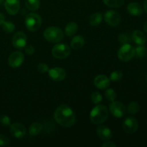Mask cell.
Returning a JSON list of instances; mask_svg holds the SVG:
<instances>
[{"instance_id":"6da1fadb","label":"cell","mask_w":147,"mask_h":147,"mask_svg":"<svg viewBox=\"0 0 147 147\" xmlns=\"http://www.w3.org/2000/svg\"><path fill=\"white\" fill-rule=\"evenodd\" d=\"M54 119L58 124L63 127H71L76 122L74 111L67 105H60L54 113Z\"/></svg>"},{"instance_id":"7a4b0ae2","label":"cell","mask_w":147,"mask_h":147,"mask_svg":"<svg viewBox=\"0 0 147 147\" xmlns=\"http://www.w3.org/2000/svg\"><path fill=\"white\" fill-rule=\"evenodd\" d=\"M109 118V111L103 105H98L92 109L90 113V119L94 124H100Z\"/></svg>"},{"instance_id":"3957f363","label":"cell","mask_w":147,"mask_h":147,"mask_svg":"<svg viewBox=\"0 0 147 147\" xmlns=\"http://www.w3.org/2000/svg\"><path fill=\"white\" fill-rule=\"evenodd\" d=\"M44 37L48 42L58 43L64 38V34L60 28L57 27H47L44 32Z\"/></svg>"},{"instance_id":"277c9868","label":"cell","mask_w":147,"mask_h":147,"mask_svg":"<svg viewBox=\"0 0 147 147\" xmlns=\"http://www.w3.org/2000/svg\"><path fill=\"white\" fill-rule=\"evenodd\" d=\"M42 24V18L37 13H30L25 17V26L28 30L36 32Z\"/></svg>"},{"instance_id":"5b68a950","label":"cell","mask_w":147,"mask_h":147,"mask_svg":"<svg viewBox=\"0 0 147 147\" xmlns=\"http://www.w3.org/2000/svg\"><path fill=\"white\" fill-rule=\"evenodd\" d=\"M135 56V48L129 43L123 44L118 51V57L123 62H129Z\"/></svg>"},{"instance_id":"8992f818","label":"cell","mask_w":147,"mask_h":147,"mask_svg":"<svg viewBox=\"0 0 147 147\" xmlns=\"http://www.w3.org/2000/svg\"><path fill=\"white\" fill-rule=\"evenodd\" d=\"M71 53L70 47L65 43H58L52 49V54L57 59H65L68 57Z\"/></svg>"},{"instance_id":"52a82bcc","label":"cell","mask_w":147,"mask_h":147,"mask_svg":"<svg viewBox=\"0 0 147 147\" xmlns=\"http://www.w3.org/2000/svg\"><path fill=\"white\" fill-rule=\"evenodd\" d=\"M24 60V54L20 51H15L11 53L9 57L8 64L12 68H17L22 65Z\"/></svg>"},{"instance_id":"ba28073f","label":"cell","mask_w":147,"mask_h":147,"mask_svg":"<svg viewBox=\"0 0 147 147\" xmlns=\"http://www.w3.org/2000/svg\"><path fill=\"white\" fill-rule=\"evenodd\" d=\"M109 110L111 114L116 118H121L126 113V107L119 101H113L109 106Z\"/></svg>"},{"instance_id":"9c48e42d","label":"cell","mask_w":147,"mask_h":147,"mask_svg":"<svg viewBox=\"0 0 147 147\" xmlns=\"http://www.w3.org/2000/svg\"><path fill=\"white\" fill-rule=\"evenodd\" d=\"M104 20L109 25L116 27L121 23V16L117 11L110 10L105 13Z\"/></svg>"},{"instance_id":"30bf717a","label":"cell","mask_w":147,"mask_h":147,"mask_svg":"<svg viewBox=\"0 0 147 147\" xmlns=\"http://www.w3.org/2000/svg\"><path fill=\"white\" fill-rule=\"evenodd\" d=\"M27 37L23 32H17L12 37V45L17 49H22L26 46Z\"/></svg>"},{"instance_id":"8fae6325","label":"cell","mask_w":147,"mask_h":147,"mask_svg":"<svg viewBox=\"0 0 147 147\" xmlns=\"http://www.w3.org/2000/svg\"><path fill=\"white\" fill-rule=\"evenodd\" d=\"M123 130L128 134H134L138 130L139 123L138 121L134 117H128L123 121Z\"/></svg>"},{"instance_id":"7c38bea8","label":"cell","mask_w":147,"mask_h":147,"mask_svg":"<svg viewBox=\"0 0 147 147\" xmlns=\"http://www.w3.org/2000/svg\"><path fill=\"white\" fill-rule=\"evenodd\" d=\"M9 132L14 137L17 139H21L23 138L26 135L27 133V129L25 126L20 123H14L11 124L10 126Z\"/></svg>"},{"instance_id":"4fadbf2b","label":"cell","mask_w":147,"mask_h":147,"mask_svg":"<svg viewBox=\"0 0 147 147\" xmlns=\"http://www.w3.org/2000/svg\"><path fill=\"white\" fill-rule=\"evenodd\" d=\"M48 76L54 81H62L64 80L66 77V72L64 69L61 67H55L51 69H49Z\"/></svg>"},{"instance_id":"5bb4252c","label":"cell","mask_w":147,"mask_h":147,"mask_svg":"<svg viewBox=\"0 0 147 147\" xmlns=\"http://www.w3.org/2000/svg\"><path fill=\"white\" fill-rule=\"evenodd\" d=\"M4 7L8 14L15 15L20 9V0H5Z\"/></svg>"},{"instance_id":"9a60e30c","label":"cell","mask_w":147,"mask_h":147,"mask_svg":"<svg viewBox=\"0 0 147 147\" xmlns=\"http://www.w3.org/2000/svg\"><path fill=\"white\" fill-rule=\"evenodd\" d=\"M110 79L104 75H98L94 79V86L99 89H106L110 85Z\"/></svg>"},{"instance_id":"2e32d148","label":"cell","mask_w":147,"mask_h":147,"mask_svg":"<svg viewBox=\"0 0 147 147\" xmlns=\"http://www.w3.org/2000/svg\"><path fill=\"white\" fill-rule=\"evenodd\" d=\"M96 132H97L98 137L103 141L110 140L113 136V133H112L111 130L109 127L103 126V125L99 126L96 130Z\"/></svg>"},{"instance_id":"e0dca14e","label":"cell","mask_w":147,"mask_h":147,"mask_svg":"<svg viewBox=\"0 0 147 147\" xmlns=\"http://www.w3.org/2000/svg\"><path fill=\"white\" fill-rule=\"evenodd\" d=\"M128 12L132 16L138 17L143 14V8L140 4L136 2H131L127 6Z\"/></svg>"},{"instance_id":"ac0fdd59","label":"cell","mask_w":147,"mask_h":147,"mask_svg":"<svg viewBox=\"0 0 147 147\" xmlns=\"http://www.w3.org/2000/svg\"><path fill=\"white\" fill-rule=\"evenodd\" d=\"M131 38L138 45H144L146 42V37L144 33L141 30H135L132 33Z\"/></svg>"},{"instance_id":"d6986e66","label":"cell","mask_w":147,"mask_h":147,"mask_svg":"<svg viewBox=\"0 0 147 147\" xmlns=\"http://www.w3.org/2000/svg\"><path fill=\"white\" fill-rule=\"evenodd\" d=\"M85 45V40L83 37L80 35L76 36L72 39L70 42V46L73 50H80Z\"/></svg>"},{"instance_id":"ffe728a7","label":"cell","mask_w":147,"mask_h":147,"mask_svg":"<svg viewBox=\"0 0 147 147\" xmlns=\"http://www.w3.org/2000/svg\"><path fill=\"white\" fill-rule=\"evenodd\" d=\"M78 26L74 22H71L68 23L67 25L65 26V32L66 35L71 37L73 36L76 32H78Z\"/></svg>"},{"instance_id":"44dd1931","label":"cell","mask_w":147,"mask_h":147,"mask_svg":"<svg viewBox=\"0 0 147 147\" xmlns=\"http://www.w3.org/2000/svg\"><path fill=\"white\" fill-rule=\"evenodd\" d=\"M103 20V16L100 12H96L90 16L89 19V23L93 27H96L101 23Z\"/></svg>"},{"instance_id":"7402d4cb","label":"cell","mask_w":147,"mask_h":147,"mask_svg":"<svg viewBox=\"0 0 147 147\" xmlns=\"http://www.w3.org/2000/svg\"><path fill=\"white\" fill-rule=\"evenodd\" d=\"M25 6L30 11H37L40 7V0H25Z\"/></svg>"},{"instance_id":"603a6c76","label":"cell","mask_w":147,"mask_h":147,"mask_svg":"<svg viewBox=\"0 0 147 147\" xmlns=\"http://www.w3.org/2000/svg\"><path fill=\"white\" fill-rule=\"evenodd\" d=\"M42 130V126L38 122L33 123L29 129V134L31 136H37Z\"/></svg>"},{"instance_id":"cb8c5ba5","label":"cell","mask_w":147,"mask_h":147,"mask_svg":"<svg viewBox=\"0 0 147 147\" xmlns=\"http://www.w3.org/2000/svg\"><path fill=\"white\" fill-rule=\"evenodd\" d=\"M106 6L113 8H119L124 4L125 0H103Z\"/></svg>"},{"instance_id":"d4e9b609","label":"cell","mask_w":147,"mask_h":147,"mask_svg":"<svg viewBox=\"0 0 147 147\" xmlns=\"http://www.w3.org/2000/svg\"><path fill=\"white\" fill-rule=\"evenodd\" d=\"M1 25H2V28L4 31L7 33L13 32L14 29H15V26H14V23L9 21H4Z\"/></svg>"},{"instance_id":"484cf974","label":"cell","mask_w":147,"mask_h":147,"mask_svg":"<svg viewBox=\"0 0 147 147\" xmlns=\"http://www.w3.org/2000/svg\"><path fill=\"white\" fill-rule=\"evenodd\" d=\"M128 112H129L130 114H136V113L139 112V106L136 102H131L129 104L127 108Z\"/></svg>"},{"instance_id":"4316f807","label":"cell","mask_w":147,"mask_h":147,"mask_svg":"<svg viewBox=\"0 0 147 147\" xmlns=\"http://www.w3.org/2000/svg\"><path fill=\"white\" fill-rule=\"evenodd\" d=\"M105 96H106V98L108 100L111 102H113L116 100V93L115 92V90L112 88L107 89L105 92Z\"/></svg>"},{"instance_id":"83f0119b","label":"cell","mask_w":147,"mask_h":147,"mask_svg":"<svg viewBox=\"0 0 147 147\" xmlns=\"http://www.w3.org/2000/svg\"><path fill=\"white\" fill-rule=\"evenodd\" d=\"M146 53V47L144 45H139L136 49H135V55L138 58H142L145 56Z\"/></svg>"},{"instance_id":"f1b7e54d","label":"cell","mask_w":147,"mask_h":147,"mask_svg":"<svg viewBox=\"0 0 147 147\" xmlns=\"http://www.w3.org/2000/svg\"><path fill=\"white\" fill-rule=\"evenodd\" d=\"M122 77H123V73L121 70H115L111 73L109 79L111 81H118V80H120Z\"/></svg>"},{"instance_id":"f546056e","label":"cell","mask_w":147,"mask_h":147,"mask_svg":"<svg viewBox=\"0 0 147 147\" xmlns=\"http://www.w3.org/2000/svg\"><path fill=\"white\" fill-rule=\"evenodd\" d=\"M102 96L98 92H93L91 95V100L94 104H99L102 101Z\"/></svg>"},{"instance_id":"4dcf8cb0","label":"cell","mask_w":147,"mask_h":147,"mask_svg":"<svg viewBox=\"0 0 147 147\" xmlns=\"http://www.w3.org/2000/svg\"><path fill=\"white\" fill-rule=\"evenodd\" d=\"M119 40L122 44H126L129 43L131 40V37L127 33H121L119 36Z\"/></svg>"},{"instance_id":"1f68e13d","label":"cell","mask_w":147,"mask_h":147,"mask_svg":"<svg viewBox=\"0 0 147 147\" xmlns=\"http://www.w3.org/2000/svg\"><path fill=\"white\" fill-rule=\"evenodd\" d=\"M10 140L5 135L0 134V146H6L9 145Z\"/></svg>"},{"instance_id":"d6a6232c","label":"cell","mask_w":147,"mask_h":147,"mask_svg":"<svg viewBox=\"0 0 147 147\" xmlns=\"http://www.w3.org/2000/svg\"><path fill=\"white\" fill-rule=\"evenodd\" d=\"M0 123L3 125V126H10L11 124V120H10L9 117L6 115H3L0 117Z\"/></svg>"},{"instance_id":"836d02e7","label":"cell","mask_w":147,"mask_h":147,"mask_svg":"<svg viewBox=\"0 0 147 147\" xmlns=\"http://www.w3.org/2000/svg\"><path fill=\"white\" fill-rule=\"evenodd\" d=\"M37 70H39L40 73H46L48 72L49 67L47 66V65L45 64V63H40V64L37 65Z\"/></svg>"},{"instance_id":"e575fe53","label":"cell","mask_w":147,"mask_h":147,"mask_svg":"<svg viewBox=\"0 0 147 147\" xmlns=\"http://www.w3.org/2000/svg\"><path fill=\"white\" fill-rule=\"evenodd\" d=\"M24 51L27 54L32 55L34 53V47L32 45H27L24 47Z\"/></svg>"},{"instance_id":"d590c367","label":"cell","mask_w":147,"mask_h":147,"mask_svg":"<svg viewBox=\"0 0 147 147\" xmlns=\"http://www.w3.org/2000/svg\"><path fill=\"white\" fill-rule=\"evenodd\" d=\"M103 147H116V144L112 142H106L102 144Z\"/></svg>"},{"instance_id":"8d00e7d4","label":"cell","mask_w":147,"mask_h":147,"mask_svg":"<svg viewBox=\"0 0 147 147\" xmlns=\"http://www.w3.org/2000/svg\"><path fill=\"white\" fill-rule=\"evenodd\" d=\"M4 21H5V17L2 13L0 12V25H1Z\"/></svg>"},{"instance_id":"74e56055","label":"cell","mask_w":147,"mask_h":147,"mask_svg":"<svg viewBox=\"0 0 147 147\" xmlns=\"http://www.w3.org/2000/svg\"><path fill=\"white\" fill-rule=\"evenodd\" d=\"M144 9L145 11L147 13V0L144 1Z\"/></svg>"},{"instance_id":"f35d334b","label":"cell","mask_w":147,"mask_h":147,"mask_svg":"<svg viewBox=\"0 0 147 147\" xmlns=\"http://www.w3.org/2000/svg\"><path fill=\"white\" fill-rule=\"evenodd\" d=\"M144 31L147 33V21L146 22V23L144 24Z\"/></svg>"},{"instance_id":"ab89813d","label":"cell","mask_w":147,"mask_h":147,"mask_svg":"<svg viewBox=\"0 0 147 147\" xmlns=\"http://www.w3.org/2000/svg\"><path fill=\"white\" fill-rule=\"evenodd\" d=\"M5 1V0H0V4H2Z\"/></svg>"}]
</instances>
